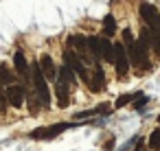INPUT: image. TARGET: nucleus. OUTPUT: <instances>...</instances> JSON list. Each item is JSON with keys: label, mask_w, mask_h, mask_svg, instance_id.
<instances>
[{"label": "nucleus", "mask_w": 160, "mask_h": 151, "mask_svg": "<svg viewBox=\"0 0 160 151\" xmlns=\"http://www.w3.org/2000/svg\"><path fill=\"white\" fill-rule=\"evenodd\" d=\"M149 147L151 149H160V129H153L149 136Z\"/></svg>", "instance_id": "18"}, {"label": "nucleus", "mask_w": 160, "mask_h": 151, "mask_svg": "<svg viewBox=\"0 0 160 151\" xmlns=\"http://www.w3.org/2000/svg\"><path fill=\"white\" fill-rule=\"evenodd\" d=\"M77 123H55V125H51V127H40V129H33L31 131V138L33 140H53V138H57L59 134H64L66 129H70V127H75Z\"/></svg>", "instance_id": "3"}, {"label": "nucleus", "mask_w": 160, "mask_h": 151, "mask_svg": "<svg viewBox=\"0 0 160 151\" xmlns=\"http://www.w3.org/2000/svg\"><path fill=\"white\" fill-rule=\"evenodd\" d=\"M68 46H70V51L77 53L79 57L90 59V55H88V37H86V35H79V33L70 35V37H68Z\"/></svg>", "instance_id": "7"}, {"label": "nucleus", "mask_w": 160, "mask_h": 151, "mask_svg": "<svg viewBox=\"0 0 160 151\" xmlns=\"http://www.w3.org/2000/svg\"><path fill=\"white\" fill-rule=\"evenodd\" d=\"M112 51H114L112 64L116 66V75H118V77H125V75H127V70H129V59H127V53H125L123 42H121V44H114V46H112Z\"/></svg>", "instance_id": "5"}, {"label": "nucleus", "mask_w": 160, "mask_h": 151, "mask_svg": "<svg viewBox=\"0 0 160 151\" xmlns=\"http://www.w3.org/2000/svg\"><path fill=\"white\" fill-rule=\"evenodd\" d=\"M88 88H90L92 92H103V90H105V75H103V68H101L99 61L94 64V72H92V77L88 79Z\"/></svg>", "instance_id": "10"}, {"label": "nucleus", "mask_w": 160, "mask_h": 151, "mask_svg": "<svg viewBox=\"0 0 160 151\" xmlns=\"http://www.w3.org/2000/svg\"><path fill=\"white\" fill-rule=\"evenodd\" d=\"M99 55L103 61L112 64V57H114V51H112V42L108 37H99Z\"/></svg>", "instance_id": "13"}, {"label": "nucleus", "mask_w": 160, "mask_h": 151, "mask_svg": "<svg viewBox=\"0 0 160 151\" xmlns=\"http://www.w3.org/2000/svg\"><path fill=\"white\" fill-rule=\"evenodd\" d=\"M147 101H149V99H147L145 94H138V96H136V103H134V107H136V110H142V105H145Z\"/></svg>", "instance_id": "19"}, {"label": "nucleus", "mask_w": 160, "mask_h": 151, "mask_svg": "<svg viewBox=\"0 0 160 151\" xmlns=\"http://www.w3.org/2000/svg\"><path fill=\"white\" fill-rule=\"evenodd\" d=\"M55 96H57V105L62 110L70 105V85L59 77H55Z\"/></svg>", "instance_id": "8"}, {"label": "nucleus", "mask_w": 160, "mask_h": 151, "mask_svg": "<svg viewBox=\"0 0 160 151\" xmlns=\"http://www.w3.org/2000/svg\"><path fill=\"white\" fill-rule=\"evenodd\" d=\"M13 68H16V72L22 75L24 79L29 77V61H27V57H24L22 51H16V55H13Z\"/></svg>", "instance_id": "12"}, {"label": "nucleus", "mask_w": 160, "mask_h": 151, "mask_svg": "<svg viewBox=\"0 0 160 151\" xmlns=\"http://www.w3.org/2000/svg\"><path fill=\"white\" fill-rule=\"evenodd\" d=\"M31 81H33V88H35V94H38V101L40 105L46 110L51 107V92H48V83L40 70V64H33L31 66Z\"/></svg>", "instance_id": "2"}, {"label": "nucleus", "mask_w": 160, "mask_h": 151, "mask_svg": "<svg viewBox=\"0 0 160 151\" xmlns=\"http://www.w3.org/2000/svg\"><path fill=\"white\" fill-rule=\"evenodd\" d=\"M140 16H142V20H145V27H149V29H153V31H160V13H158V9H156L153 5L142 2V5H140Z\"/></svg>", "instance_id": "6"}, {"label": "nucleus", "mask_w": 160, "mask_h": 151, "mask_svg": "<svg viewBox=\"0 0 160 151\" xmlns=\"http://www.w3.org/2000/svg\"><path fill=\"white\" fill-rule=\"evenodd\" d=\"M123 46H125V53H127V59L138 66V68H149V57H147V51L138 44V40L134 37V33L129 29L123 31Z\"/></svg>", "instance_id": "1"}, {"label": "nucleus", "mask_w": 160, "mask_h": 151, "mask_svg": "<svg viewBox=\"0 0 160 151\" xmlns=\"http://www.w3.org/2000/svg\"><path fill=\"white\" fill-rule=\"evenodd\" d=\"M59 79H64V81H66L70 88L75 85V72H72V70H70L66 64H64V66H59Z\"/></svg>", "instance_id": "15"}, {"label": "nucleus", "mask_w": 160, "mask_h": 151, "mask_svg": "<svg viewBox=\"0 0 160 151\" xmlns=\"http://www.w3.org/2000/svg\"><path fill=\"white\" fill-rule=\"evenodd\" d=\"M38 64H40V70H42L44 79H55V77H57V70H55V61H53V57H51V55H42Z\"/></svg>", "instance_id": "11"}, {"label": "nucleus", "mask_w": 160, "mask_h": 151, "mask_svg": "<svg viewBox=\"0 0 160 151\" xmlns=\"http://www.w3.org/2000/svg\"><path fill=\"white\" fill-rule=\"evenodd\" d=\"M5 99L9 101V105H11V107L20 110V107L24 105V88H22V85H18V83L7 85V94H5Z\"/></svg>", "instance_id": "9"}, {"label": "nucleus", "mask_w": 160, "mask_h": 151, "mask_svg": "<svg viewBox=\"0 0 160 151\" xmlns=\"http://www.w3.org/2000/svg\"><path fill=\"white\" fill-rule=\"evenodd\" d=\"M101 31H103V37H110V35L116 33V20H114L112 13H108V16L103 18V27H101Z\"/></svg>", "instance_id": "14"}, {"label": "nucleus", "mask_w": 160, "mask_h": 151, "mask_svg": "<svg viewBox=\"0 0 160 151\" xmlns=\"http://www.w3.org/2000/svg\"><path fill=\"white\" fill-rule=\"evenodd\" d=\"M64 64L81 79V81H86L88 83V70H86V66H83V61H81V57L77 55V53H72L70 48L68 51H64Z\"/></svg>", "instance_id": "4"}, {"label": "nucleus", "mask_w": 160, "mask_h": 151, "mask_svg": "<svg viewBox=\"0 0 160 151\" xmlns=\"http://www.w3.org/2000/svg\"><path fill=\"white\" fill-rule=\"evenodd\" d=\"M110 149H114V138H110V140L105 142V151H110Z\"/></svg>", "instance_id": "21"}, {"label": "nucleus", "mask_w": 160, "mask_h": 151, "mask_svg": "<svg viewBox=\"0 0 160 151\" xmlns=\"http://www.w3.org/2000/svg\"><path fill=\"white\" fill-rule=\"evenodd\" d=\"M0 83L2 85H11L13 83V75L7 66H0Z\"/></svg>", "instance_id": "16"}, {"label": "nucleus", "mask_w": 160, "mask_h": 151, "mask_svg": "<svg viewBox=\"0 0 160 151\" xmlns=\"http://www.w3.org/2000/svg\"><path fill=\"white\" fill-rule=\"evenodd\" d=\"M136 96H138V92H136V94H121V96L116 99L114 107H125V105H127V103H132V101H134Z\"/></svg>", "instance_id": "17"}, {"label": "nucleus", "mask_w": 160, "mask_h": 151, "mask_svg": "<svg viewBox=\"0 0 160 151\" xmlns=\"http://www.w3.org/2000/svg\"><path fill=\"white\" fill-rule=\"evenodd\" d=\"M5 107H7V99H5L2 90H0V110H5Z\"/></svg>", "instance_id": "20"}]
</instances>
